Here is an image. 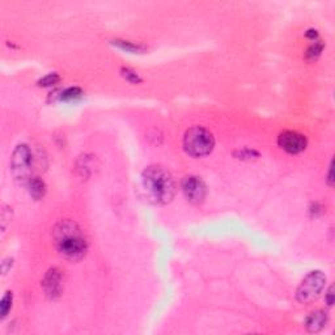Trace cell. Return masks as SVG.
Instances as JSON below:
<instances>
[{"label":"cell","instance_id":"cell-14","mask_svg":"<svg viewBox=\"0 0 335 335\" xmlns=\"http://www.w3.org/2000/svg\"><path fill=\"white\" fill-rule=\"evenodd\" d=\"M13 302V295L12 292H5V295L0 301V319H4L8 316L9 310L12 308Z\"/></svg>","mask_w":335,"mask_h":335},{"label":"cell","instance_id":"cell-8","mask_svg":"<svg viewBox=\"0 0 335 335\" xmlns=\"http://www.w3.org/2000/svg\"><path fill=\"white\" fill-rule=\"evenodd\" d=\"M62 271L56 267L50 268L45 275V279L42 280V287L45 291V295L51 300L58 298L62 295Z\"/></svg>","mask_w":335,"mask_h":335},{"label":"cell","instance_id":"cell-19","mask_svg":"<svg viewBox=\"0 0 335 335\" xmlns=\"http://www.w3.org/2000/svg\"><path fill=\"white\" fill-rule=\"evenodd\" d=\"M12 258H5V260L1 262V271H3V274H7V272L11 270V267H12Z\"/></svg>","mask_w":335,"mask_h":335},{"label":"cell","instance_id":"cell-13","mask_svg":"<svg viewBox=\"0 0 335 335\" xmlns=\"http://www.w3.org/2000/svg\"><path fill=\"white\" fill-rule=\"evenodd\" d=\"M83 96V91L79 87H70V88L64 89L60 92V94H58L59 101H74L77 100L80 97Z\"/></svg>","mask_w":335,"mask_h":335},{"label":"cell","instance_id":"cell-6","mask_svg":"<svg viewBox=\"0 0 335 335\" xmlns=\"http://www.w3.org/2000/svg\"><path fill=\"white\" fill-rule=\"evenodd\" d=\"M181 188L185 198L193 205H201L203 203L207 195V186L205 181L198 176L185 177L181 182Z\"/></svg>","mask_w":335,"mask_h":335},{"label":"cell","instance_id":"cell-15","mask_svg":"<svg viewBox=\"0 0 335 335\" xmlns=\"http://www.w3.org/2000/svg\"><path fill=\"white\" fill-rule=\"evenodd\" d=\"M59 80H60V76L54 72V74H49V75L43 76L42 79L38 80V85H39V87H43V88H46V87H53V85H55L56 83H59Z\"/></svg>","mask_w":335,"mask_h":335},{"label":"cell","instance_id":"cell-21","mask_svg":"<svg viewBox=\"0 0 335 335\" xmlns=\"http://www.w3.org/2000/svg\"><path fill=\"white\" fill-rule=\"evenodd\" d=\"M327 185H329L330 187L334 185V177H333V163H331L330 167H329V173H327Z\"/></svg>","mask_w":335,"mask_h":335},{"label":"cell","instance_id":"cell-16","mask_svg":"<svg viewBox=\"0 0 335 335\" xmlns=\"http://www.w3.org/2000/svg\"><path fill=\"white\" fill-rule=\"evenodd\" d=\"M0 220H1V230L5 232L7 229V225L8 223L12 222V208L8 207V205H3V209H1V215H0Z\"/></svg>","mask_w":335,"mask_h":335},{"label":"cell","instance_id":"cell-17","mask_svg":"<svg viewBox=\"0 0 335 335\" xmlns=\"http://www.w3.org/2000/svg\"><path fill=\"white\" fill-rule=\"evenodd\" d=\"M121 74H122V76H123L127 81H130V83H132V84L142 83V77H140L136 72L132 71L131 68L123 67L121 70Z\"/></svg>","mask_w":335,"mask_h":335},{"label":"cell","instance_id":"cell-4","mask_svg":"<svg viewBox=\"0 0 335 335\" xmlns=\"http://www.w3.org/2000/svg\"><path fill=\"white\" fill-rule=\"evenodd\" d=\"M33 152L28 144H19L11 156V173L19 184L26 185L33 172Z\"/></svg>","mask_w":335,"mask_h":335},{"label":"cell","instance_id":"cell-3","mask_svg":"<svg viewBox=\"0 0 335 335\" xmlns=\"http://www.w3.org/2000/svg\"><path fill=\"white\" fill-rule=\"evenodd\" d=\"M214 147V135L202 126H194L191 129H188L184 136L185 151L193 157H203L209 155Z\"/></svg>","mask_w":335,"mask_h":335},{"label":"cell","instance_id":"cell-7","mask_svg":"<svg viewBox=\"0 0 335 335\" xmlns=\"http://www.w3.org/2000/svg\"><path fill=\"white\" fill-rule=\"evenodd\" d=\"M278 144L283 151L291 155H298L306 148V138L300 132L296 131H284L279 135L278 138Z\"/></svg>","mask_w":335,"mask_h":335},{"label":"cell","instance_id":"cell-12","mask_svg":"<svg viewBox=\"0 0 335 335\" xmlns=\"http://www.w3.org/2000/svg\"><path fill=\"white\" fill-rule=\"evenodd\" d=\"M113 45L119 47L121 50L126 53H132V54H142L143 51H146V47L140 45V43H134L130 41H122V39H115L113 41Z\"/></svg>","mask_w":335,"mask_h":335},{"label":"cell","instance_id":"cell-22","mask_svg":"<svg viewBox=\"0 0 335 335\" xmlns=\"http://www.w3.org/2000/svg\"><path fill=\"white\" fill-rule=\"evenodd\" d=\"M306 37L310 38V39H313V41H316V39H318V33H317V30L310 29L306 32Z\"/></svg>","mask_w":335,"mask_h":335},{"label":"cell","instance_id":"cell-1","mask_svg":"<svg viewBox=\"0 0 335 335\" xmlns=\"http://www.w3.org/2000/svg\"><path fill=\"white\" fill-rule=\"evenodd\" d=\"M140 187L143 197L151 205H165L176 197L177 186L174 178L167 168L151 165L142 173Z\"/></svg>","mask_w":335,"mask_h":335},{"label":"cell","instance_id":"cell-9","mask_svg":"<svg viewBox=\"0 0 335 335\" xmlns=\"http://www.w3.org/2000/svg\"><path fill=\"white\" fill-rule=\"evenodd\" d=\"M327 321H329V316L325 310L318 309L314 310L306 317L305 319V329L309 333H319V331L325 329Z\"/></svg>","mask_w":335,"mask_h":335},{"label":"cell","instance_id":"cell-5","mask_svg":"<svg viewBox=\"0 0 335 335\" xmlns=\"http://www.w3.org/2000/svg\"><path fill=\"white\" fill-rule=\"evenodd\" d=\"M326 285V275L322 271H312L306 275L296 291V298L301 304H310L317 300Z\"/></svg>","mask_w":335,"mask_h":335},{"label":"cell","instance_id":"cell-10","mask_svg":"<svg viewBox=\"0 0 335 335\" xmlns=\"http://www.w3.org/2000/svg\"><path fill=\"white\" fill-rule=\"evenodd\" d=\"M26 185H28L30 197L33 198L34 201H41L42 198L45 197V194H46V184H45V181L42 180V178H39V177H32Z\"/></svg>","mask_w":335,"mask_h":335},{"label":"cell","instance_id":"cell-18","mask_svg":"<svg viewBox=\"0 0 335 335\" xmlns=\"http://www.w3.org/2000/svg\"><path fill=\"white\" fill-rule=\"evenodd\" d=\"M325 300L329 306H333L334 304V285H331L330 288L327 289L326 295H325Z\"/></svg>","mask_w":335,"mask_h":335},{"label":"cell","instance_id":"cell-11","mask_svg":"<svg viewBox=\"0 0 335 335\" xmlns=\"http://www.w3.org/2000/svg\"><path fill=\"white\" fill-rule=\"evenodd\" d=\"M323 49H325V43L321 39H316L313 43L310 45L305 51V59L308 62H314L321 56Z\"/></svg>","mask_w":335,"mask_h":335},{"label":"cell","instance_id":"cell-2","mask_svg":"<svg viewBox=\"0 0 335 335\" xmlns=\"http://www.w3.org/2000/svg\"><path fill=\"white\" fill-rule=\"evenodd\" d=\"M54 243L59 254L66 260L76 262L83 260L88 250V242L80 226L72 220H62L53 230Z\"/></svg>","mask_w":335,"mask_h":335},{"label":"cell","instance_id":"cell-20","mask_svg":"<svg viewBox=\"0 0 335 335\" xmlns=\"http://www.w3.org/2000/svg\"><path fill=\"white\" fill-rule=\"evenodd\" d=\"M253 155L258 156V153H257L256 151H250V149H243V151H240V156H242V157H240V159H251Z\"/></svg>","mask_w":335,"mask_h":335}]
</instances>
